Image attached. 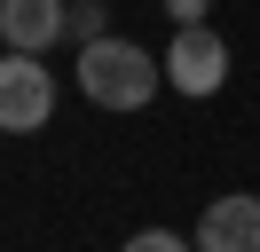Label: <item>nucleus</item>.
Returning a JSON list of instances; mask_svg holds the SVG:
<instances>
[{
  "mask_svg": "<svg viewBox=\"0 0 260 252\" xmlns=\"http://www.w3.org/2000/svg\"><path fill=\"white\" fill-rule=\"evenodd\" d=\"M158 87H166V63H150V47L118 40V32L79 47V94L95 110H150Z\"/></svg>",
  "mask_w": 260,
  "mask_h": 252,
  "instance_id": "nucleus-1",
  "label": "nucleus"
},
{
  "mask_svg": "<svg viewBox=\"0 0 260 252\" xmlns=\"http://www.w3.org/2000/svg\"><path fill=\"white\" fill-rule=\"evenodd\" d=\"M55 118V79L40 55H24V47H8L0 55V134H40V126Z\"/></svg>",
  "mask_w": 260,
  "mask_h": 252,
  "instance_id": "nucleus-2",
  "label": "nucleus"
},
{
  "mask_svg": "<svg viewBox=\"0 0 260 252\" xmlns=\"http://www.w3.org/2000/svg\"><path fill=\"white\" fill-rule=\"evenodd\" d=\"M166 87L174 94H221V79H229V47H221V32L213 24H174V40H166Z\"/></svg>",
  "mask_w": 260,
  "mask_h": 252,
  "instance_id": "nucleus-3",
  "label": "nucleus"
},
{
  "mask_svg": "<svg viewBox=\"0 0 260 252\" xmlns=\"http://www.w3.org/2000/svg\"><path fill=\"white\" fill-rule=\"evenodd\" d=\"M197 252H260V197L252 189H229V197H213L205 213H197Z\"/></svg>",
  "mask_w": 260,
  "mask_h": 252,
  "instance_id": "nucleus-4",
  "label": "nucleus"
},
{
  "mask_svg": "<svg viewBox=\"0 0 260 252\" xmlns=\"http://www.w3.org/2000/svg\"><path fill=\"white\" fill-rule=\"evenodd\" d=\"M0 40L24 55H48L63 40V0H0Z\"/></svg>",
  "mask_w": 260,
  "mask_h": 252,
  "instance_id": "nucleus-5",
  "label": "nucleus"
},
{
  "mask_svg": "<svg viewBox=\"0 0 260 252\" xmlns=\"http://www.w3.org/2000/svg\"><path fill=\"white\" fill-rule=\"evenodd\" d=\"M103 32H111V0H63V40L71 47L103 40Z\"/></svg>",
  "mask_w": 260,
  "mask_h": 252,
  "instance_id": "nucleus-6",
  "label": "nucleus"
},
{
  "mask_svg": "<svg viewBox=\"0 0 260 252\" xmlns=\"http://www.w3.org/2000/svg\"><path fill=\"white\" fill-rule=\"evenodd\" d=\"M126 252H197V244L174 236V229H142V236H126Z\"/></svg>",
  "mask_w": 260,
  "mask_h": 252,
  "instance_id": "nucleus-7",
  "label": "nucleus"
},
{
  "mask_svg": "<svg viewBox=\"0 0 260 252\" xmlns=\"http://www.w3.org/2000/svg\"><path fill=\"white\" fill-rule=\"evenodd\" d=\"M166 16H174V24H205L213 0H166Z\"/></svg>",
  "mask_w": 260,
  "mask_h": 252,
  "instance_id": "nucleus-8",
  "label": "nucleus"
}]
</instances>
